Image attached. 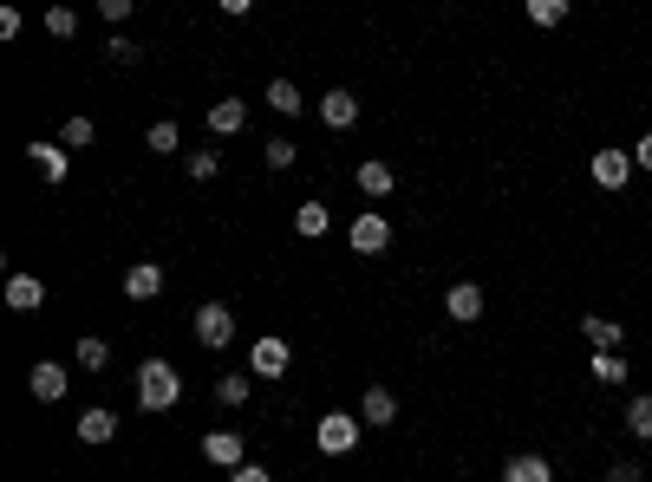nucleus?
Segmentation results:
<instances>
[{"label":"nucleus","instance_id":"nucleus-1","mask_svg":"<svg viewBox=\"0 0 652 482\" xmlns=\"http://www.w3.org/2000/svg\"><path fill=\"white\" fill-rule=\"evenodd\" d=\"M176 398H183V372L170 359H144L137 366V411L157 418V411H176Z\"/></svg>","mask_w":652,"mask_h":482},{"label":"nucleus","instance_id":"nucleus-2","mask_svg":"<svg viewBox=\"0 0 652 482\" xmlns=\"http://www.w3.org/2000/svg\"><path fill=\"white\" fill-rule=\"evenodd\" d=\"M359 437H366V418H353V411H327V418L313 424L320 457H353V450H359Z\"/></svg>","mask_w":652,"mask_h":482},{"label":"nucleus","instance_id":"nucleus-3","mask_svg":"<svg viewBox=\"0 0 652 482\" xmlns=\"http://www.w3.org/2000/svg\"><path fill=\"white\" fill-rule=\"evenodd\" d=\"M189 333H196L202 353H229V339H235V313H229L222 300H202L196 320H189Z\"/></svg>","mask_w":652,"mask_h":482},{"label":"nucleus","instance_id":"nucleus-4","mask_svg":"<svg viewBox=\"0 0 652 482\" xmlns=\"http://www.w3.org/2000/svg\"><path fill=\"white\" fill-rule=\"evenodd\" d=\"M588 176H594L601 189H614V196H620V189L633 183V150H614V144H607V150H594V157H588Z\"/></svg>","mask_w":652,"mask_h":482},{"label":"nucleus","instance_id":"nucleus-5","mask_svg":"<svg viewBox=\"0 0 652 482\" xmlns=\"http://www.w3.org/2000/svg\"><path fill=\"white\" fill-rule=\"evenodd\" d=\"M346 242H353V255H385V248H392V222H385L379 209H359L353 228H346Z\"/></svg>","mask_w":652,"mask_h":482},{"label":"nucleus","instance_id":"nucleus-6","mask_svg":"<svg viewBox=\"0 0 652 482\" xmlns=\"http://www.w3.org/2000/svg\"><path fill=\"white\" fill-rule=\"evenodd\" d=\"M287 366H294V346H287L281 333H268V339L248 346V372H255V379H287Z\"/></svg>","mask_w":652,"mask_h":482},{"label":"nucleus","instance_id":"nucleus-7","mask_svg":"<svg viewBox=\"0 0 652 482\" xmlns=\"http://www.w3.org/2000/svg\"><path fill=\"white\" fill-rule=\"evenodd\" d=\"M26 392H33L39 405H59V398L72 392V372H65V366H52V359H39V366L26 372Z\"/></svg>","mask_w":652,"mask_h":482},{"label":"nucleus","instance_id":"nucleus-8","mask_svg":"<svg viewBox=\"0 0 652 482\" xmlns=\"http://www.w3.org/2000/svg\"><path fill=\"white\" fill-rule=\"evenodd\" d=\"M72 437H78L85 450H98V444H111V437H118V411H104V405H91V411H78V418H72Z\"/></svg>","mask_w":652,"mask_h":482},{"label":"nucleus","instance_id":"nucleus-9","mask_svg":"<svg viewBox=\"0 0 652 482\" xmlns=\"http://www.w3.org/2000/svg\"><path fill=\"white\" fill-rule=\"evenodd\" d=\"M313 111H320V124H327V131H353V124H359V98H353L346 85H333Z\"/></svg>","mask_w":652,"mask_h":482},{"label":"nucleus","instance_id":"nucleus-10","mask_svg":"<svg viewBox=\"0 0 652 482\" xmlns=\"http://www.w3.org/2000/svg\"><path fill=\"white\" fill-rule=\"evenodd\" d=\"M444 313H451L457 326H477V320H483V287H477V281H451Z\"/></svg>","mask_w":652,"mask_h":482},{"label":"nucleus","instance_id":"nucleus-11","mask_svg":"<svg viewBox=\"0 0 652 482\" xmlns=\"http://www.w3.org/2000/svg\"><path fill=\"white\" fill-rule=\"evenodd\" d=\"M353 183H359V196H372V202H385V196L398 189V170H392V163H379V157H366V163L353 170Z\"/></svg>","mask_w":652,"mask_h":482},{"label":"nucleus","instance_id":"nucleus-12","mask_svg":"<svg viewBox=\"0 0 652 482\" xmlns=\"http://www.w3.org/2000/svg\"><path fill=\"white\" fill-rule=\"evenodd\" d=\"M157 294H163V268H157V261H131V268H124V300L144 307V300H157Z\"/></svg>","mask_w":652,"mask_h":482},{"label":"nucleus","instance_id":"nucleus-13","mask_svg":"<svg viewBox=\"0 0 652 482\" xmlns=\"http://www.w3.org/2000/svg\"><path fill=\"white\" fill-rule=\"evenodd\" d=\"M202 457H209L216 470H242V464H248V444H242L235 431H209V437H202Z\"/></svg>","mask_w":652,"mask_h":482},{"label":"nucleus","instance_id":"nucleus-14","mask_svg":"<svg viewBox=\"0 0 652 482\" xmlns=\"http://www.w3.org/2000/svg\"><path fill=\"white\" fill-rule=\"evenodd\" d=\"M7 307L13 313H39L46 307V281L39 274H7Z\"/></svg>","mask_w":652,"mask_h":482},{"label":"nucleus","instance_id":"nucleus-15","mask_svg":"<svg viewBox=\"0 0 652 482\" xmlns=\"http://www.w3.org/2000/svg\"><path fill=\"white\" fill-rule=\"evenodd\" d=\"M359 418H366V431H392V424H398V398H392L385 385H372V392L359 398Z\"/></svg>","mask_w":652,"mask_h":482},{"label":"nucleus","instance_id":"nucleus-16","mask_svg":"<svg viewBox=\"0 0 652 482\" xmlns=\"http://www.w3.org/2000/svg\"><path fill=\"white\" fill-rule=\"evenodd\" d=\"M26 157L39 163V176H46V183H65V170H72V150H65V144H39V137H33V144H26Z\"/></svg>","mask_w":652,"mask_h":482},{"label":"nucleus","instance_id":"nucleus-17","mask_svg":"<svg viewBox=\"0 0 652 482\" xmlns=\"http://www.w3.org/2000/svg\"><path fill=\"white\" fill-rule=\"evenodd\" d=\"M581 333H588V346H594V353H620V346H627V326H620V320H607V313H588V320H581Z\"/></svg>","mask_w":652,"mask_h":482},{"label":"nucleus","instance_id":"nucleus-18","mask_svg":"<svg viewBox=\"0 0 652 482\" xmlns=\"http://www.w3.org/2000/svg\"><path fill=\"white\" fill-rule=\"evenodd\" d=\"M242 124H248V98H216V104H209V131H216V137H235Z\"/></svg>","mask_w":652,"mask_h":482},{"label":"nucleus","instance_id":"nucleus-19","mask_svg":"<svg viewBox=\"0 0 652 482\" xmlns=\"http://www.w3.org/2000/svg\"><path fill=\"white\" fill-rule=\"evenodd\" d=\"M503 482H555V464H549V457H536V450H522V457H509V464H503Z\"/></svg>","mask_w":652,"mask_h":482},{"label":"nucleus","instance_id":"nucleus-20","mask_svg":"<svg viewBox=\"0 0 652 482\" xmlns=\"http://www.w3.org/2000/svg\"><path fill=\"white\" fill-rule=\"evenodd\" d=\"M327 228H333V215H327V202H300V209H294V235H300V242H320Z\"/></svg>","mask_w":652,"mask_h":482},{"label":"nucleus","instance_id":"nucleus-21","mask_svg":"<svg viewBox=\"0 0 652 482\" xmlns=\"http://www.w3.org/2000/svg\"><path fill=\"white\" fill-rule=\"evenodd\" d=\"M268 111L274 118H300V85L294 78H268Z\"/></svg>","mask_w":652,"mask_h":482},{"label":"nucleus","instance_id":"nucleus-22","mask_svg":"<svg viewBox=\"0 0 652 482\" xmlns=\"http://www.w3.org/2000/svg\"><path fill=\"white\" fill-rule=\"evenodd\" d=\"M72 366H78V372H104V366H111V346H104L98 333H85V339L72 346Z\"/></svg>","mask_w":652,"mask_h":482},{"label":"nucleus","instance_id":"nucleus-23","mask_svg":"<svg viewBox=\"0 0 652 482\" xmlns=\"http://www.w3.org/2000/svg\"><path fill=\"white\" fill-rule=\"evenodd\" d=\"M588 372H594V385H627V379H633V366H627L620 353H594Z\"/></svg>","mask_w":652,"mask_h":482},{"label":"nucleus","instance_id":"nucleus-24","mask_svg":"<svg viewBox=\"0 0 652 482\" xmlns=\"http://www.w3.org/2000/svg\"><path fill=\"white\" fill-rule=\"evenodd\" d=\"M176 144H183V131H176V118H157V124L144 131V150H157V157H176Z\"/></svg>","mask_w":652,"mask_h":482},{"label":"nucleus","instance_id":"nucleus-25","mask_svg":"<svg viewBox=\"0 0 652 482\" xmlns=\"http://www.w3.org/2000/svg\"><path fill=\"white\" fill-rule=\"evenodd\" d=\"M248 379H255V372H222V379H216V405L242 411V405H248Z\"/></svg>","mask_w":652,"mask_h":482},{"label":"nucleus","instance_id":"nucleus-26","mask_svg":"<svg viewBox=\"0 0 652 482\" xmlns=\"http://www.w3.org/2000/svg\"><path fill=\"white\" fill-rule=\"evenodd\" d=\"M294 157H300L294 137H268V144H261V163H268V170H294Z\"/></svg>","mask_w":652,"mask_h":482},{"label":"nucleus","instance_id":"nucleus-27","mask_svg":"<svg viewBox=\"0 0 652 482\" xmlns=\"http://www.w3.org/2000/svg\"><path fill=\"white\" fill-rule=\"evenodd\" d=\"M627 431H633L640 444H652V392H640V398L627 405Z\"/></svg>","mask_w":652,"mask_h":482},{"label":"nucleus","instance_id":"nucleus-28","mask_svg":"<svg viewBox=\"0 0 652 482\" xmlns=\"http://www.w3.org/2000/svg\"><path fill=\"white\" fill-rule=\"evenodd\" d=\"M529 20L536 26H568V0H529Z\"/></svg>","mask_w":652,"mask_h":482},{"label":"nucleus","instance_id":"nucleus-29","mask_svg":"<svg viewBox=\"0 0 652 482\" xmlns=\"http://www.w3.org/2000/svg\"><path fill=\"white\" fill-rule=\"evenodd\" d=\"M104 59H111V65H137V59H144V46H137V39H124V33H111V39H104Z\"/></svg>","mask_w":652,"mask_h":482},{"label":"nucleus","instance_id":"nucleus-30","mask_svg":"<svg viewBox=\"0 0 652 482\" xmlns=\"http://www.w3.org/2000/svg\"><path fill=\"white\" fill-rule=\"evenodd\" d=\"M91 137H98V131H91V118H65V124H59V144H65V150H85Z\"/></svg>","mask_w":652,"mask_h":482},{"label":"nucleus","instance_id":"nucleus-31","mask_svg":"<svg viewBox=\"0 0 652 482\" xmlns=\"http://www.w3.org/2000/svg\"><path fill=\"white\" fill-rule=\"evenodd\" d=\"M46 33H52V39H72V33H78V13H72V7H46Z\"/></svg>","mask_w":652,"mask_h":482},{"label":"nucleus","instance_id":"nucleus-32","mask_svg":"<svg viewBox=\"0 0 652 482\" xmlns=\"http://www.w3.org/2000/svg\"><path fill=\"white\" fill-rule=\"evenodd\" d=\"M183 170H189V183H209V176L222 170V157H216V150H196V157H183Z\"/></svg>","mask_w":652,"mask_h":482},{"label":"nucleus","instance_id":"nucleus-33","mask_svg":"<svg viewBox=\"0 0 652 482\" xmlns=\"http://www.w3.org/2000/svg\"><path fill=\"white\" fill-rule=\"evenodd\" d=\"M98 13H104V20H111V26H124V20H131V13H137V0H98Z\"/></svg>","mask_w":652,"mask_h":482},{"label":"nucleus","instance_id":"nucleus-34","mask_svg":"<svg viewBox=\"0 0 652 482\" xmlns=\"http://www.w3.org/2000/svg\"><path fill=\"white\" fill-rule=\"evenodd\" d=\"M607 482H647V464H614Z\"/></svg>","mask_w":652,"mask_h":482},{"label":"nucleus","instance_id":"nucleus-35","mask_svg":"<svg viewBox=\"0 0 652 482\" xmlns=\"http://www.w3.org/2000/svg\"><path fill=\"white\" fill-rule=\"evenodd\" d=\"M229 482H274V470H261V464H242V470H229Z\"/></svg>","mask_w":652,"mask_h":482},{"label":"nucleus","instance_id":"nucleus-36","mask_svg":"<svg viewBox=\"0 0 652 482\" xmlns=\"http://www.w3.org/2000/svg\"><path fill=\"white\" fill-rule=\"evenodd\" d=\"M20 26H26V20H20V7H0V39H13Z\"/></svg>","mask_w":652,"mask_h":482},{"label":"nucleus","instance_id":"nucleus-37","mask_svg":"<svg viewBox=\"0 0 652 482\" xmlns=\"http://www.w3.org/2000/svg\"><path fill=\"white\" fill-rule=\"evenodd\" d=\"M633 170H652V131L633 144Z\"/></svg>","mask_w":652,"mask_h":482}]
</instances>
